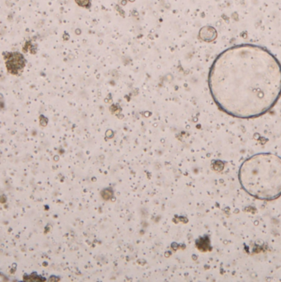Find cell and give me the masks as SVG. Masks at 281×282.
Listing matches in <instances>:
<instances>
[{"instance_id": "cell-1", "label": "cell", "mask_w": 281, "mask_h": 282, "mask_svg": "<svg viewBox=\"0 0 281 282\" xmlns=\"http://www.w3.org/2000/svg\"><path fill=\"white\" fill-rule=\"evenodd\" d=\"M207 83L222 111L237 119L259 118L281 97V64L265 47L236 45L216 57Z\"/></svg>"}, {"instance_id": "cell-2", "label": "cell", "mask_w": 281, "mask_h": 282, "mask_svg": "<svg viewBox=\"0 0 281 282\" xmlns=\"http://www.w3.org/2000/svg\"><path fill=\"white\" fill-rule=\"evenodd\" d=\"M242 188L252 197L272 201L281 196V157L274 153H257L247 158L238 173Z\"/></svg>"}, {"instance_id": "cell-3", "label": "cell", "mask_w": 281, "mask_h": 282, "mask_svg": "<svg viewBox=\"0 0 281 282\" xmlns=\"http://www.w3.org/2000/svg\"><path fill=\"white\" fill-rule=\"evenodd\" d=\"M217 37L216 30L212 27H203L199 31V38L204 42H212Z\"/></svg>"}, {"instance_id": "cell-4", "label": "cell", "mask_w": 281, "mask_h": 282, "mask_svg": "<svg viewBox=\"0 0 281 282\" xmlns=\"http://www.w3.org/2000/svg\"><path fill=\"white\" fill-rule=\"evenodd\" d=\"M7 200V198L5 197L4 195H1L0 196V203L1 204H4Z\"/></svg>"}]
</instances>
